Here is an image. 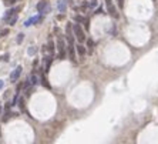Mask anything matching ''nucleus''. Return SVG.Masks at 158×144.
Instances as JSON below:
<instances>
[{
  "instance_id": "nucleus-1",
  "label": "nucleus",
  "mask_w": 158,
  "mask_h": 144,
  "mask_svg": "<svg viewBox=\"0 0 158 144\" xmlns=\"http://www.w3.org/2000/svg\"><path fill=\"white\" fill-rule=\"evenodd\" d=\"M56 46H57V50H59V58L63 60L66 58V53H67V44H66V40L63 37H59L56 41Z\"/></svg>"
},
{
  "instance_id": "nucleus-2",
  "label": "nucleus",
  "mask_w": 158,
  "mask_h": 144,
  "mask_svg": "<svg viewBox=\"0 0 158 144\" xmlns=\"http://www.w3.org/2000/svg\"><path fill=\"white\" fill-rule=\"evenodd\" d=\"M73 33H74V37L77 39L78 43H83L84 40H86V34H84V30L78 23H74L73 24Z\"/></svg>"
},
{
  "instance_id": "nucleus-3",
  "label": "nucleus",
  "mask_w": 158,
  "mask_h": 144,
  "mask_svg": "<svg viewBox=\"0 0 158 144\" xmlns=\"http://www.w3.org/2000/svg\"><path fill=\"white\" fill-rule=\"evenodd\" d=\"M68 41V46H67V50H68V58L76 63L77 61V57H76V49H74V43H73V40H67Z\"/></svg>"
},
{
  "instance_id": "nucleus-4",
  "label": "nucleus",
  "mask_w": 158,
  "mask_h": 144,
  "mask_svg": "<svg viewBox=\"0 0 158 144\" xmlns=\"http://www.w3.org/2000/svg\"><path fill=\"white\" fill-rule=\"evenodd\" d=\"M22 71H23V67H22V66H17V67H16L14 70L10 73V81H12V83L17 81V80H19V77L22 76Z\"/></svg>"
},
{
  "instance_id": "nucleus-5",
  "label": "nucleus",
  "mask_w": 158,
  "mask_h": 144,
  "mask_svg": "<svg viewBox=\"0 0 158 144\" xmlns=\"http://www.w3.org/2000/svg\"><path fill=\"white\" fill-rule=\"evenodd\" d=\"M19 10H20V7H14V9H9L6 13H4V16H3V22H6V23H7V22H9V20H10V19L13 17V16H16V14H17V12H19Z\"/></svg>"
},
{
  "instance_id": "nucleus-6",
  "label": "nucleus",
  "mask_w": 158,
  "mask_h": 144,
  "mask_svg": "<svg viewBox=\"0 0 158 144\" xmlns=\"http://www.w3.org/2000/svg\"><path fill=\"white\" fill-rule=\"evenodd\" d=\"M105 4H107V10H108V13H110V14H111L114 19H117V17H118V12H117V9L114 7L113 2H111V0H105Z\"/></svg>"
},
{
  "instance_id": "nucleus-7",
  "label": "nucleus",
  "mask_w": 158,
  "mask_h": 144,
  "mask_svg": "<svg viewBox=\"0 0 158 144\" xmlns=\"http://www.w3.org/2000/svg\"><path fill=\"white\" fill-rule=\"evenodd\" d=\"M41 20H43V14L34 16V17H31V19H29V20H26L24 26H26V27H29V26H31V24H37V23H40Z\"/></svg>"
},
{
  "instance_id": "nucleus-8",
  "label": "nucleus",
  "mask_w": 158,
  "mask_h": 144,
  "mask_svg": "<svg viewBox=\"0 0 158 144\" xmlns=\"http://www.w3.org/2000/svg\"><path fill=\"white\" fill-rule=\"evenodd\" d=\"M74 20H76V22L78 23V24H80V23H83V24L86 26V29H88V27H90V24H88V20H87V19L84 17V16L76 14V16H74Z\"/></svg>"
},
{
  "instance_id": "nucleus-9",
  "label": "nucleus",
  "mask_w": 158,
  "mask_h": 144,
  "mask_svg": "<svg viewBox=\"0 0 158 144\" xmlns=\"http://www.w3.org/2000/svg\"><path fill=\"white\" fill-rule=\"evenodd\" d=\"M66 36H67V40H73V24L71 23H67V27H66Z\"/></svg>"
},
{
  "instance_id": "nucleus-10",
  "label": "nucleus",
  "mask_w": 158,
  "mask_h": 144,
  "mask_svg": "<svg viewBox=\"0 0 158 144\" xmlns=\"http://www.w3.org/2000/svg\"><path fill=\"white\" fill-rule=\"evenodd\" d=\"M76 52H77V54L80 56V57H83V56L87 53V50H86V47H84L81 43H78L77 46H76Z\"/></svg>"
},
{
  "instance_id": "nucleus-11",
  "label": "nucleus",
  "mask_w": 158,
  "mask_h": 144,
  "mask_svg": "<svg viewBox=\"0 0 158 144\" xmlns=\"http://www.w3.org/2000/svg\"><path fill=\"white\" fill-rule=\"evenodd\" d=\"M27 80H29V83H30V84H31V86H36V84H37V83H39V79H37V76H36V74H34V73H33V74H31V76H30V77H29V79H27Z\"/></svg>"
},
{
  "instance_id": "nucleus-12",
  "label": "nucleus",
  "mask_w": 158,
  "mask_h": 144,
  "mask_svg": "<svg viewBox=\"0 0 158 144\" xmlns=\"http://www.w3.org/2000/svg\"><path fill=\"white\" fill-rule=\"evenodd\" d=\"M47 50L50 52V56L54 54V41H53V40H50V41H49V44H47Z\"/></svg>"
},
{
  "instance_id": "nucleus-13",
  "label": "nucleus",
  "mask_w": 158,
  "mask_h": 144,
  "mask_svg": "<svg viewBox=\"0 0 158 144\" xmlns=\"http://www.w3.org/2000/svg\"><path fill=\"white\" fill-rule=\"evenodd\" d=\"M41 84H43L46 89H51V86H50V83L47 81V79H46V76H44V74H41Z\"/></svg>"
},
{
  "instance_id": "nucleus-14",
  "label": "nucleus",
  "mask_w": 158,
  "mask_h": 144,
  "mask_svg": "<svg viewBox=\"0 0 158 144\" xmlns=\"http://www.w3.org/2000/svg\"><path fill=\"white\" fill-rule=\"evenodd\" d=\"M12 116H17V114H14V113H12V111L7 110L6 113H4V116H3V118H2V120H3V121H7V120H9Z\"/></svg>"
},
{
  "instance_id": "nucleus-15",
  "label": "nucleus",
  "mask_w": 158,
  "mask_h": 144,
  "mask_svg": "<svg viewBox=\"0 0 158 144\" xmlns=\"http://www.w3.org/2000/svg\"><path fill=\"white\" fill-rule=\"evenodd\" d=\"M51 56H47L46 57V71H49L50 70V66H51Z\"/></svg>"
},
{
  "instance_id": "nucleus-16",
  "label": "nucleus",
  "mask_w": 158,
  "mask_h": 144,
  "mask_svg": "<svg viewBox=\"0 0 158 144\" xmlns=\"http://www.w3.org/2000/svg\"><path fill=\"white\" fill-rule=\"evenodd\" d=\"M59 10H60L61 13L66 12V0H61V2L59 3Z\"/></svg>"
},
{
  "instance_id": "nucleus-17",
  "label": "nucleus",
  "mask_w": 158,
  "mask_h": 144,
  "mask_svg": "<svg viewBox=\"0 0 158 144\" xmlns=\"http://www.w3.org/2000/svg\"><path fill=\"white\" fill-rule=\"evenodd\" d=\"M27 53L30 56H33V54H36L37 53V47H34V46H31V47H29V50H27Z\"/></svg>"
},
{
  "instance_id": "nucleus-18",
  "label": "nucleus",
  "mask_w": 158,
  "mask_h": 144,
  "mask_svg": "<svg viewBox=\"0 0 158 144\" xmlns=\"http://www.w3.org/2000/svg\"><path fill=\"white\" fill-rule=\"evenodd\" d=\"M16 22H17V14H16V16H13V17L10 19V20H9L7 23H9L10 26H14V24H16Z\"/></svg>"
},
{
  "instance_id": "nucleus-19",
  "label": "nucleus",
  "mask_w": 158,
  "mask_h": 144,
  "mask_svg": "<svg viewBox=\"0 0 158 144\" xmlns=\"http://www.w3.org/2000/svg\"><path fill=\"white\" fill-rule=\"evenodd\" d=\"M87 46H88V50L91 52V50H93V47H94V41L91 39H88V40H87Z\"/></svg>"
},
{
  "instance_id": "nucleus-20",
  "label": "nucleus",
  "mask_w": 158,
  "mask_h": 144,
  "mask_svg": "<svg viewBox=\"0 0 158 144\" xmlns=\"http://www.w3.org/2000/svg\"><path fill=\"white\" fill-rule=\"evenodd\" d=\"M16 2H17V0H3V3L6 4V6H13Z\"/></svg>"
},
{
  "instance_id": "nucleus-21",
  "label": "nucleus",
  "mask_w": 158,
  "mask_h": 144,
  "mask_svg": "<svg viewBox=\"0 0 158 144\" xmlns=\"http://www.w3.org/2000/svg\"><path fill=\"white\" fill-rule=\"evenodd\" d=\"M23 39H24V34H23V33H19V36H17V40H16V41H17V44L22 43Z\"/></svg>"
},
{
  "instance_id": "nucleus-22",
  "label": "nucleus",
  "mask_w": 158,
  "mask_h": 144,
  "mask_svg": "<svg viewBox=\"0 0 158 144\" xmlns=\"http://www.w3.org/2000/svg\"><path fill=\"white\" fill-rule=\"evenodd\" d=\"M17 104H19V107L22 108V110H24V98H19V103H17Z\"/></svg>"
},
{
  "instance_id": "nucleus-23",
  "label": "nucleus",
  "mask_w": 158,
  "mask_h": 144,
  "mask_svg": "<svg viewBox=\"0 0 158 144\" xmlns=\"http://www.w3.org/2000/svg\"><path fill=\"white\" fill-rule=\"evenodd\" d=\"M9 33V29H4V30H0V37H3L6 36V34Z\"/></svg>"
},
{
  "instance_id": "nucleus-24",
  "label": "nucleus",
  "mask_w": 158,
  "mask_h": 144,
  "mask_svg": "<svg viewBox=\"0 0 158 144\" xmlns=\"http://www.w3.org/2000/svg\"><path fill=\"white\" fill-rule=\"evenodd\" d=\"M117 3H118V7H120V9L124 7V0H117Z\"/></svg>"
},
{
  "instance_id": "nucleus-25",
  "label": "nucleus",
  "mask_w": 158,
  "mask_h": 144,
  "mask_svg": "<svg viewBox=\"0 0 158 144\" xmlns=\"http://www.w3.org/2000/svg\"><path fill=\"white\" fill-rule=\"evenodd\" d=\"M2 61H9V54H4V56H2Z\"/></svg>"
},
{
  "instance_id": "nucleus-26",
  "label": "nucleus",
  "mask_w": 158,
  "mask_h": 144,
  "mask_svg": "<svg viewBox=\"0 0 158 144\" xmlns=\"http://www.w3.org/2000/svg\"><path fill=\"white\" fill-rule=\"evenodd\" d=\"M96 4H97V0H91V3H90V6H96Z\"/></svg>"
},
{
  "instance_id": "nucleus-27",
  "label": "nucleus",
  "mask_w": 158,
  "mask_h": 144,
  "mask_svg": "<svg viewBox=\"0 0 158 144\" xmlns=\"http://www.w3.org/2000/svg\"><path fill=\"white\" fill-rule=\"evenodd\" d=\"M97 14H100V13H103V7H98V9H97Z\"/></svg>"
},
{
  "instance_id": "nucleus-28",
  "label": "nucleus",
  "mask_w": 158,
  "mask_h": 144,
  "mask_svg": "<svg viewBox=\"0 0 158 144\" xmlns=\"http://www.w3.org/2000/svg\"><path fill=\"white\" fill-rule=\"evenodd\" d=\"M0 89H3V80H0Z\"/></svg>"
}]
</instances>
